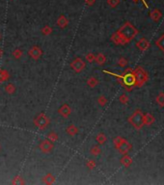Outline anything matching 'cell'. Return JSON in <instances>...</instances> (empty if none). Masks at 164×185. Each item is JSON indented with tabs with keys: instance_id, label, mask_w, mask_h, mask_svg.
<instances>
[{
	"instance_id": "obj_1",
	"label": "cell",
	"mask_w": 164,
	"mask_h": 185,
	"mask_svg": "<svg viewBox=\"0 0 164 185\" xmlns=\"http://www.w3.org/2000/svg\"><path fill=\"white\" fill-rule=\"evenodd\" d=\"M137 34V29L130 22H125L123 26L119 29L117 33L114 35V37H112V39H113L116 44H125L128 43V42H130Z\"/></svg>"
},
{
	"instance_id": "obj_2",
	"label": "cell",
	"mask_w": 164,
	"mask_h": 185,
	"mask_svg": "<svg viewBox=\"0 0 164 185\" xmlns=\"http://www.w3.org/2000/svg\"><path fill=\"white\" fill-rule=\"evenodd\" d=\"M134 75H135V86L139 87V88L144 86V84L149 80V74L141 67H138L134 70Z\"/></svg>"
},
{
	"instance_id": "obj_3",
	"label": "cell",
	"mask_w": 164,
	"mask_h": 185,
	"mask_svg": "<svg viewBox=\"0 0 164 185\" xmlns=\"http://www.w3.org/2000/svg\"><path fill=\"white\" fill-rule=\"evenodd\" d=\"M122 80H123V83L125 87L127 88V90L131 91L132 90V87L135 86V75H134V70L131 69L125 70V73L123 76H121Z\"/></svg>"
},
{
	"instance_id": "obj_4",
	"label": "cell",
	"mask_w": 164,
	"mask_h": 185,
	"mask_svg": "<svg viewBox=\"0 0 164 185\" xmlns=\"http://www.w3.org/2000/svg\"><path fill=\"white\" fill-rule=\"evenodd\" d=\"M143 117H144V114L142 113V111L138 109L130 117V118H128V122H130V125H132L134 128H136L139 130V129L142 128L144 125Z\"/></svg>"
},
{
	"instance_id": "obj_5",
	"label": "cell",
	"mask_w": 164,
	"mask_h": 185,
	"mask_svg": "<svg viewBox=\"0 0 164 185\" xmlns=\"http://www.w3.org/2000/svg\"><path fill=\"white\" fill-rule=\"evenodd\" d=\"M131 145L128 143L125 139H123L122 138V140L121 142L119 143V145L117 146V148L119 151H120L121 153H123V154H125V153H127L128 151H131Z\"/></svg>"
},
{
	"instance_id": "obj_6",
	"label": "cell",
	"mask_w": 164,
	"mask_h": 185,
	"mask_svg": "<svg viewBox=\"0 0 164 185\" xmlns=\"http://www.w3.org/2000/svg\"><path fill=\"white\" fill-rule=\"evenodd\" d=\"M136 47L139 49L140 51H146L149 49V47H150V43H149V41L147 40V39H140L139 41L136 43Z\"/></svg>"
},
{
	"instance_id": "obj_7",
	"label": "cell",
	"mask_w": 164,
	"mask_h": 185,
	"mask_svg": "<svg viewBox=\"0 0 164 185\" xmlns=\"http://www.w3.org/2000/svg\"><path fill=\"white\" fill-rule=\"evenodd\" d=\"M151 18L153 19L154 22H158L162 18V13L159 9H153L152 12H151Z\"/></svg>"
},
{
	"instance_id": "obj_8",
	"label": "cell",
	"mask_w": 164,
	"mask_h": 185,
	"mask_svg": "<svg viewBox=\"0 0 164 185\" xmlns=\"http://www.w3.org/2000/svg\"><path fill=\"white\" fill-rule=\"evenodd\" d=\"M143 122H144L145 125L151 126L152 125H153L154 122H156V119H154V117L151 114V113H147V114H145L143 117Z\"/></svg>"
},
{
	"instance_id": "obj_9",
	"label": "cell",
	"mask_w": 164,
	"mask_h": 185,
	"mask_svg": "<svg viewBox=\"0 0 164 185\" xmlns=\"http://www.w3.org/2000/svg\"><path fill=\"white\" fill-rule=\"evenodd\" d=\"M121 163L124 165L125 167H130L131 163H132V159H131V157L130 156V155H127V153H125V155H124V157L122 158L121 160Z\"/></svg>"
},
{
	"instance_id": "obj_10",
	"label": "cell",
	"mask_w": 164,
	"mask_h": 185,
	"mask_svg": "<svg viewBox=\"0 0 164 185\" xmlns=\"http://www.w3.org/2000/svg\"><path fill=\"white\" fill-rule=\"evenodd\" d=\"M156 45L159 48L160 50L164 52V34L161 35V37H159V39H157L156 40Z\"/></svg>"
},
{
	"instance_id": "obj_11",
	"label": "cell",
	"mask_w": 164,
	"mask_h": 185,
	"mask_svg": "<svg viewBox=\"0 0 164 185\" xmlns=\"http://www.w3.org/2000/svg\"><path fill=\"white\" fill-rule=\"evenodd\" d=\"M156 101L160 107H164V93L163 92L159 93L158 95H157L156 98Z\"/></svg>"
},
{
	"instance_id": "obj_12",
	"label": "cell",
	"mask_w": 164,
	"mask_h": 185,
	"mask_svg": "<svg viewBox=\"0 0 164 185\" xmlns=\"http://www.w3.org/2000/svg\"><path fill=\"white\" fill-rule=\"evenodd\" d=\"M30 54H31V56H33L34 58H38L39 56H40L41 51L39 50L37 47H34L33 49H32V50L30 51Z\"/></svg>"
},
{
	"instance_id": "obj_13",
	"label": "cell",
	"mask_w": 164,
	"mask_h": 185,
	"mask_svg": "<svg viewBox=\"0 0 164 185\" xmlns=\"http://www.w3.org/2000/svg\"><path fill=\"white\" fill-rule=\"evenodd\" d=\"M107 3H108V5L110 6V7L115 8V7H117V6L119 5L120 0H107Z\"/></svg>"
},
{
	"instance_id": "obj_14",
	"label": "cell",
	"mask_w": 164,
	"mask_h": 185,
	"mask_svg": "<svg viewBox=\"0 0 164 185\" xmlns=\"http://www.w3.org/2000/svg\"><path fill=\"white\" fill-rule=\"evenodd\" d=\"M96 61H98L99 64H103L105 62V57L102 54H99L98 56V59H96Z\"/></svg>"
},
{
	"instance_id": "obj_15",
	"label": "cell",
	"mask_w": 164,
	"mask_h": 185,
	"mask_svg": "<svg viewBox=\"0 0 164 185\" xmlns=\"http://www.w3.org/2000/svg\"><path fill=\"white\" fill-rule=\"evenodd\" d=\"M120 101L122 103H124V104H125V103H127L128 102V97L125 96V95H122L120 96Z\"/></svg>"
},
{
	"instance_id": "obj_16",
	"label": "cell",
	"mask_w": 164,
	"mask_h": 185,
	"mask_svg": "<svg viewBox=\"0 0 164 185\" xmlns=\"http://www.w3.org/2000/svg\"><path fill=\"white\" fill-rule=\"evenodd\" d=\"M119 65H120L121 67H125L127 65V61L125 59V58H121L120 60H119Z\"/></svg>"
},
{
	"instance_id": "obj_17",
	"label": "cell",
	"mask_w": 164,
	"mask_h": 185,
	"mask_svg": "<svg viewBox=\"0 0 164 185\" xmlns=\"http://www.w3.org/2000/svg\"><path fill=\"white\" fill-rule=\"evenodd\" d=\"M98 139H99V143H104L105 140H106L105 136H104L103 134H101V135H99Z\"/></svg>"
},
{
	"instance_id": "obj_18",
	"label": "cell",
	"mask_w": 164,
	"mask_h": 185,
	"mask_svg": "<svg viewBox=\"0 0 164 185\" xmlns=\"http://www.w3.org/2000/svg\"><path fill=\"white\" fill-rule=\"evenodd\" d=\"M85 2H86V4H88V5H93L95 3V0H85Z\"/></svg>"
},
{
	"instance_id": "obj_19",
	"label": "cell",
	"mask_w": 164,
	"mask_h": 185,
	"mask_svg": "<svg viewBox=\"0 0 164 185\" xmlns=\"http://www.w3.org/2000/svg\"><path fill=\"white\" fill-rule=\"evenodd\" d=\"M99 102H101V104H105L106 103V99L104 98V97H101V99H99Z\"/></svg>"
},
{
	"instance_id": "obj_20",
	"label": "cell",
	"mask_w": 164,
	"mask_h": 185,
	"mask_svg": "<svg viewBox=\"0 0 164 185\" xmlns=\"http://www.w3.org/2000/svg\"><path fill=\"white\" fill-rule=\"evenodd\" d=\"M138 1H139V0H133V2H135V3H137ZM142 2L145 4V6H146V8H148V4L146 3V1H145V0H142Z\"/></svg>"
}]
</instances>
